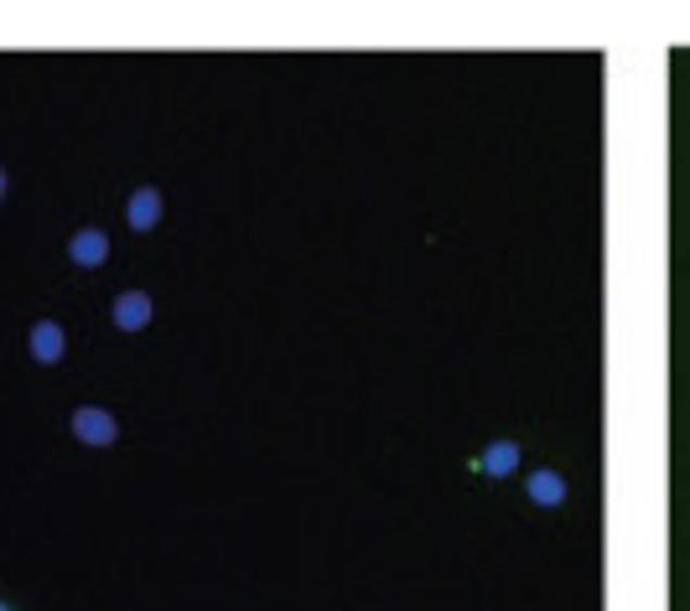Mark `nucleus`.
<instances>
[{
	"label": "nucleus",
	"instance_id": "3",
	"mask_svg": "<svg viewBox=\"0 0 690 611\" xmlns=\"http://www.w3.org/2000/svg\"><path fill=\"white\" fill-rule=\"evenodd\" d=\"M566 493H572V487H566V477H561V471H550V467H540V471H529V477H524V497H529L535 508H561Z\"/></svg>",
	"mask_w": 690,
	"mask_h": 611
},
{
	"label": "nucleus",
	"instance_id": "7",
	"mask_svg": "<svg viewBox=\"0 0 690 611\" xmlns=\"http://www.w3.org/2000/svg\"><path fill=\"white\" fill-rule=\"evenodd\" d=\"M520 456H524L520 441H494V446L473 461V471H483V477H494V482H499V477H509V471H520Z\"/></svg>",
	"mask_w": 690,
	"mask_h": 611
},
{
	"label": "nucleus",
	"instance_id": "2",
	"mask_svg": "<svg viewBox=\"0 0 690 611\" xmlns=\"http://www.w3.org/2000/svg\"><path fill=\"white\" fill-rule=\"evenodd\" d=\"M151 316H156V301H151L145 290H119L115 306H110V322H115L119 332H145Z\"/></svg>",
	"mask_w": 690,
	"mask_h": 611
},
{
	"label": "nucleus",
	"instance_id": "9",
	"mask_svg": "<svg viewBox=\"0 0 690 611\" xmlns=\"http://www.w3.org/2000/svg\"><path fill=\"white\" fill-rule=\"evenodd\" d=\"M0 611H16V607H11V601H0Z\"/></svg>",
	"mask_w": 690,
	"mask_h": 611
},
{
	"label": "nucleus",
	"instance_id": "8",
	"mask_svg": "<svg viewBox=\"0 0 690 611\" xmlns=\"http://www.w3.org/2000/svg\"><path fill=\"white\" fill-rule=\"evenodd\" d=\"M5 192H11V177H5V171H0V197H5Z\"/></svg>",
	"mask_w": 690,
	"mask_h": 611
},
{
	"label": "nucleus",
	"instance_id": "5",
	"mask_svg": "<svg viewBox=\"0 0 690 611\" xmlns=\"http://www.w3.org/2000/svg\"><path fill=\"white\" fill-rule=\"evenodd\" d=\"M125 223H130L136 234H151V229L162 223V192H156V187H136V192H130V203H125Z\"/></svg>",
	"mask_w": 690,
	"mask_h": 611
},
{
	"label": "nucleus",
	"instance_id": "4",
	"mask_svg": "<svg viewBox=\"0 0 690 611\" xmlns=\"http://www.w3.org/2000/svg\"><path fill=\"white\" fill-rule=\"evenodd\" d=\"M68 259L78 270H99V264L110 259V234H104V229H78V234L68 238Z\"/></svg>",
	"mask_w": 690,
	"mask_h": 611
},
{
	"label": "nucleus",
	"instance_id": "1",
	"mask_svg": "<svg viewBox=\"0 0 690 611\" xmlns=\"http://www.w3.org/2000/svg\"><path fill=\"white\" fill-rule=\"evenodd\" d=\"M73 441H84V446H115L119 441V420L110 410H99V404H84V410H73Z\"/></svg>",
	"mask_w": 690,
	"mask_h": 611
},
{
	"label": "nucleus",
	"instance_id": "6",
	"mask_svg": "<svg viewBox=\"0 0 690 611\" xmlns=\"http://www.w3.org/2000/svg\"><path fill=\"white\" fill-rule=\"evenodd\" d=\"M26 348H31V358H37L42 368H52V363H63V353H68V337H63L58 322H37L31 337H26Z\"/></svg>",
	"mask_w": 690,
	"mask_h": 611
}]
</instances>
